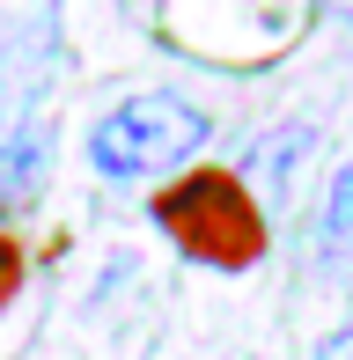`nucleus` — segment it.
<instances>
[{"label": "nucleus", "instance_id": "obj_1", "mask_svg": "<svg viewBox=\"0 0 353 360\" xmlns=\"http://www.w3.org/2000/svg\"><path fill=\"white\" fill-rule=\"evenodd\" d=\"M148 221L176 243V257H191L206 272H250L272 250V221H265V199L250 191V176L214 169V162L162 176L148 199Z\"/></svg>", "mask_w": 353, "mask_h": 360}, {"label": "nucleus", "instance_id": "obj_2", "mask_svg": "<svg viewBox=\"0 0 353 360\" xmlns=\"http://www.w3.org/2000/svg\"><path fill=\"white\" fill-rule=\"evenodd\" d=\"M214 140V118H206L191 96L176 89H133L89 125V169L103 184H148V176H176L199 147Z\"/></svg>", "mask_w": 353, "mask_h": 360}, {"label": "nucleus", "instance_id": "obj_3", "mask_svg": "<svg viewBox=\"0 0 353 360\" xmlns=\"http://www.w3.org/2000/svg\"><path fill=\"white\" fill-rule=\"evenodd\" d=\"M44 169H52V140H44L37 125H23V133L0 147V228L15 221V206H30V199H37Z\"/></svg>", "mask_w": 353, "mask_h": 360}, {"label": "nucleus", "instance_id": "obj_4", "mask_svg": "<svg viewBox=\"0 0 353 360\" xmlns=\"http://www.w3.org/2000/svg\"><path fill=\"white\" fill-rule=\"evenodd\" d=\"M316 228H324V257H331L339 272H353V162L331 176V191H324V221H316Z\"/></svg>", "mask_w": 353, "mask_h": 360}, {"label": "nucleus", "instance_id": "obj_5", "mask_svg": "<svg viewBox=\"0 0 353 360\" xmlns=\"http://www.w3.org/2000/svg\"><path fill=\"white\" fill-rule=\"evenodd\" d=\"M30 96H37V67H23V59H0V147L23 133Z\"/></svg>", "mask_w": 353, "mask_h": 360}, {"label": "nucleus", "instance_id": "obj_6", "mask_svg": "<svg viewBox=\"0 0 353 360\" xmlns=\"http://www.w3.org/2000/svg\"><path fill=\"white\" fill-rule=\"evenodd\" d=\"M302 155H309V125H287V133H272L258 147V176H272V184H295V169H302Z\"/></svg>", "mask_w": 353, "mask_h": 360}, {"label": "nucleus", "instance_id": "obj_7", "mask_svg": "<svg viewBox=\"0 0 353 360\" xmlns=\"http://www.w3.org/2000/svg\"><path fill=\"white\" fill-rule=\"evenodd\" d=\"M23 280H30V250L8 236V228H0V309H8L15 294H23Z\"/></svg>", "mask_w": 353, "mask_h": 360}]
</instances>
